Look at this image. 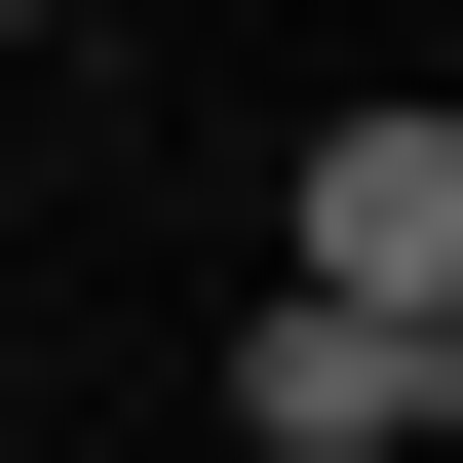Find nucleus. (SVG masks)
<instances>
[{"label": "nucleus", "instance_id": "f03ea898", "mask_svg": "<svg viewBox=\"0 0 463 463\" xmlns=\"http://www.w3.org/2000/svg\"><path fill=\"white\" fill-rule=\"evenodd\" d=\"M386 425H463L386 309H270V347H232V463H386Z\"/></svg>", "mask_w": 463, "mask_h": 463}, {"label": "nucleus", "instance_id": "f257e3e1", "mask_svg": "<svg viewBox=\"0 0 463 463\" xmlns=\"http://www.w3.org/2000/svg\"><path fill=\"white\" fill-rule=\"evenodd\" d=\"M270 309H386L463 386V116H309V270H270Z\"/></svg>", "mask_w": 463, "mask_h": 463}]
</instances>
